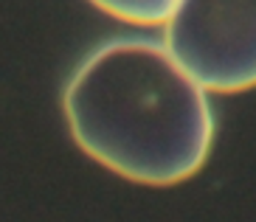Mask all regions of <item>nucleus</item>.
I'll return each mask as SVG.
<instances>
[{
	"label": "nucleus",
	"instance_id": "f03ea898",
	"mask_svg": "<svg viewBox=\"0 0 256 222\" xmlns=\"http://www.w3.org/2000/svg\"><path fill=\"white\" fill-rule=\"evenodd\" d=\"M166 48L211 93L256 88V0H178Z\"/></svg>",
	"mask_w": 256,
	"mask_h": 222
},
{
	"label": "nucleus",
	"instance_id": "7ed1b4c3",
	"mask_svg": "<svg viewBox=\"0 0 256 222\" xmlns=\"http://www.w3.org/2000/svg\"><path fill=\"white\" fill-rule=\"evenodd\" d=\"M96 8L132 26H164L172 17L178 0H90Z\"/></svg>",
	"mask_w": 256,
	"mask_h": 222
},
{
	"label": "nucleus",
	"instance_id": "f257e3e1",
	"mask_svg": "<svg viewBox=\"0 0 256 222\" xmlns=\"http://www.w3.org/2000/svg\"><path fill=\"white\" fill-rule=\"evenodd\" d=\"M208 90L150 40H113L70 76L62 110L84 155L118 178L174 186L197 174L214 138Z\"/></svg>",
	"mask_w": 256,
	"mask_h": 222
}]
</instances>
